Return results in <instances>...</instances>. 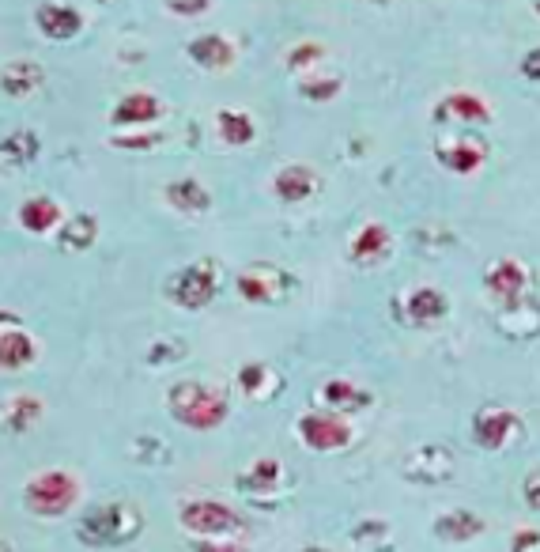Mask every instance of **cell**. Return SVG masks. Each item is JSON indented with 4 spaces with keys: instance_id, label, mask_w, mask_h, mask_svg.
<instances>
[{
    "instance_id": "6da1fadb",
    "label": "cell",
    "mask_w": 540,
    "mask_h": 552,
    "mask_svg": "<svg viewBox=\"0 0 540 552\" xmlns=\"http://www.w3.org/2000/svg\"><path fill=\"white\" fill-rule=\"evenodd\" d=\"M167 405L178 424L197 428V432L216 428V424H223V416H227V394L216 390V386H204V382H178L170 390Z\"/></svg>"
},
{
    "instance_id": "7a4b0ae2",
    "label": "cell",
    "mask_w": 540,
    "mask_h": 552,
    "mask_svg": "<svg viewBox=\"0 0 540 552\" xmlns=\"http://www.w3.org/2000/svg\"><path fill=\"white\" fill-rule=\"evenodd\" d=\"M216 288H220V276H216V265L212 261H197V265H186L170 276L167 295L186 307V311H201L216 299Z\"/></svg>"
},
{
    "instance_id": "3957f363",
    "label": "cell",
    "mask_w": 540,
    "mask_h": 552,
    "mask_svg": "<svg viewBox=\"0 0 540 552\" xmlns=\"http://www.w3.org/2000/svg\"><path fill=\"white\" fill-rule=\"evenodd\" d=\"M72 500H76V481L68 473H42L38 481L27 484V503L42 515H61Z\"/></svg>"
},
{
    "instance_id": "277c9868",
    "label": "cell",
    "mask_w": 540,
    "mask_h": 552,
    "mask_svg": "<svg viewBox=\"0 0 540 552\" xmlns=\"http://www.w3.org/2000/svg\"><path fill=\"white\" fill-rule=\"evenodd\" d=\"M299 435H303L306 447L314 450H337V447H348L352 439V428L333 413H306L299 420Z\"/></svg>"
},
{
    "instance_id": "5b68a950",
    "label": "cell",
    "mask_w": 540,
    "mask_h": 552,
    "mask_svg": "<svg viewBox=\"0 0 540 552\" xmlns=\"http://www.w3.org/2000/svg\"><path fill=\"white\" fill-rule=\"evenodd\" d=\"M525 284H529V276H525L522 261H514V258L495 261L488 273H484V288H488L495 299H503V303H518L525 292Z\"/></svg>"
},
{
    "instance_id": "8992f818",
    "label": "cell",
    "mask_w": 540,
    "mask_h": 552,
    "mask_svg": "<svg viewBox=\"0 0 540 552\" xmlns=\"http://www.w3.org/2000/svg\"><path fill=\"white\" fill-rule=\"evenodd\" d=\"M34 23H38V31L50 38V42H65V38H76L80 35V27H84V19L76 8H68V4H42L38 12H34Z\"/></svg>"
},
{
    "instance_id": "52a82bcc",
    "label": "cell",
    "mask_w": 540,
    "mask_h": 552,
    "mask_svg": "<svg viewBox=\"0 0 540 552\" xmlns=\"http://www.w3.org/2000/svg\"><path fill=\"white\" fill-rule=\"evenodd\" d=\"M514 428H518L514 413H507V409H484V413H476L473 435L484 450H503L510 443Z\"/></svg>"
},
{
    "instance_id": "ba28073f",
    "label": "cell",
    "mask_w": 540,
    "mask_h": 552,
    "mask_svg": "<svg viewBox=\"0 0 540 552\" xmlns=\"http://www.w3.org/2000/svg\"><path fill=\"white\" fill-rule=\"evenodd\" d=\"M46 84V69L38 65V61H8L4 69H0V87H4V95H12V99H27L31 91Z\"/></svg>"
},
{
    "instance_id": "9c48e42d",
    "label": "cell",
    "mask_w": 540,
    "mask_h": 552,
    "mask_svg": "<svg viewBox=\"0 0 540 552\" xmlns=\"http://www.w3.org/2000/svg\"><path fill=\"white\" fill-rule=\"evenodd\" d=\"M272 190H276V197L287 201V205H299V201H306L310 193L318 190V178H314V171L303 167V163H287V167L276 171Z\"/></svg>"
},
{
    "instance_id": "30bf717a",
    "label": "cell",
    "mask_w": 540,
    "mask_h": 552,
    "mask_svg": "<svg viewBox=\"0 0 540 552\" xmlns=\"http://www.w3.org/2000/svg\"><path fill=\"white\" fill-rule=\"evenodd\" d=\"M125 518H136L129 507H99L95 515L84 518V534L95 530V541H121V537L136 534V526H125Z\"/></svg>"
},
{
    "instance_id": "8fae6325",
    "label": "cell",
    "mask_w": 540,
    "mask_h": 552,
    "mask_svg": "<svg viewBox=\"0 0 540 552\" xmlns=\"http://www.w3.org/2000/svg\"><path fill=\"white\" fill-rule=\"evenodd\" d=\"M405 311L412 326H435L439 318L450 314V299L439 292V288H416V292L405 299Z\"/></svg>"
},
{
    "instance_id": "7c38bea8",
    "label": "cell",
    "mask_w": 540,
    "mask_h": 552,
    "mask_svg": "<svg viewBox=\"0 0 540 552\" xmlns=\"http://www.w3.org/2000/svg\"><path fill=\"white\" fill-rule=\"evenodd\" d=\"M182 522L189 530H204V534H223V530H235L238 518L223 507V503H189L182 511Z\"/></svg>"
},
{
    "instance_id": "4fadbf2b",
    "label": "cell",
    "mask_w": 540,
    "mask_h": 552,
    "mask_svg": "<svg viewBox=\"0 0 540 552\" xmlns=\"http://www.w3.org/2000/svg\"><path fill=\"white\" fill-rule=\"evenodd\" d=\"M38 360V345L34 337H27L23 329H0V367L4 371H23Z\"/></svg>"
},
{
    "instance_id": "5bb4252c",
    "label": "cell",
    "mask_w": 540,
    "mask_h": 552,
    "mask_svg": "<svg viewBox=\"0 0 540 552\" xmlns=\"http://www.w3.org/2000/svg\"><path fill=\"white\" fill-rule=\"evenodd\" d=\"M159 114H163V103H159L155 95H148V91H133V95H125V99L114 106L110 121H114V125H152Z\"/></svg>"
},
{
    "instance_id": "9a60e30c",
    "label": "cell",
    "mask_w": 540,
    "mask_h": 552,
    "mask_svg": "<svg viewBox=\"0 0 540 552\" xmlns=\"http://www.w3.org/2000/svg\"><path fill=\"white\" fill-rule=\"evenodd\" d=\"M167 205L178 208V212H193V216H201L212 208V193L204 190L197 178H178V182H170L167 186Z\"/></svg>"
},
{
    "instance_id": "2e32d148",
    "label": "cell",
    "mask_w": 540,
    "mask_h": 552,
    "mask_svg": "<svg viewBox=\"0 0 540 552\" xmlns=\"http://www.w3.org/2000/svg\"><path fill=\"white\" fill-rule=\"evenodd\" d=\"M189 57L201 65V69H227L235 61V46L223 35H201L189 42Z\"/></svg>"
},
{
    "instance_id": "e0dca14e",
    "label": "cell",
    "mask_w": 540,
    "mask_h": 552,
    "mask_svg": "<svg viewBox=\"0 0 540 552\" xmlns=\"http://www.w3.org/2000/svg\"><path fill=\"white\" fill-rule=\"evenodd\" d=\"M491 110L484 99H476V95H465V91H457L450 99H442L435 106V121H488Z\"/></svg>"
},
{
    "instance_id": "ac0fdd59",
    "label": "cell",
    "mask_w": 540,
    "mask_h": 552,
    "mask_svg": "<svg viewBox=\"0 0 540 552\" xmlns=\"http://www.w3.org/2000/svg\"><path fill=\"white\" fill-rule=\"evenodd\" d=\"M439 163L454 174H473L476 167L484 163V144H480V140H457V144H446V148H439Z\"/></svg>"
},
{
    "instance_id": "d6986e66",
    "label": "cell",
    "mask_w": 540,
    "mask_h": 552,
    "mask_svg": "<svg viewBox=\"0 0 540 552\" xmlns=\"http://www.w3.org/2000/svg\"><path fill=\"white\" fill-rule=\"evenodd\" d=\"M57 224H61V208L53 205L50 197H31V201L19 205V227L23 231L42 235V231H53Z\"/></svg>"
},
{
    "instance_id": "ffe728a7",
    "label": "cell",
    "mask_w": 540,
    "mask_h": 552,
    "mask_svg": "<svg viewBox=\"0 0 540 552\" xmlns=\"http://www.w3.org/2000/svg\"><path fill=\"white\" fill-rule=\"evenodd\" d=\"M216 125H220V140L231 144V148H246L257 137V125L246 110H220L216 114Z\"/></svg>"
},
{
    "instance_id": "44dd1931",
    "label": "cell",
    "mask_w": 540,
    "mask_h": 552,
    "mask_svg": "<svg viewBox=\"0 0 540 552\" xmlns=\"http://www.w3.org/2000/svg\"><path fill=\"white\" fill-rule=\"evenodd\" d=\"M57 239H61V246H68V250H87L91 242L99 239V220L87 216V212H76V216H68L65 224H61Z\"/></svg>"
},
{
    "instance_id": "7402d4cb",
    "label": "cell",
    "mask_w": 540,
    "mask_h": 552,
    "mask_svg": "<svg viewBox=\"0 0 540 552\" xmlns=\"http://www.w3.org/2000/svg\"><path fill=\"white\" fill-rule=\"evenodd\" d=\"M386 250H389V231L382 224H367L352 242V258L359 261V265H371V261H378Z\"/></svg>"
},
{
    "instance_id": "603a6c76",
    "label": "cell",
    "mask_w": 540,
    "mask_h": 552,
    "mask_svg": "<svg viewBox=\"0 0 540 552\" xmlns=\"http://www.w3.org/2000/svg\"><path fill=\"white\" fill-rule=\"evenodd\" d=\"M321 397L333 405V409H363V405H371V394H363L359 386H352V382H344V379H333V382H325L321 386Z\"/></svg>"
},
{
    "instance_id": "cb8c5ba5",
    "label": "cell",
    "mask_w": 540,
    "mask_h": 552,
    "mask_svg": "<svg viewBox=\"0 0 540 552\" xmlns=\"http://www.w3.org/2000/svg\"><path fill=\"white\" fill-rule=\"evenodd\" d=\"M0 156L8 159V163H31L38 156V137L27 133V129H19V133L0 140Z\"/></svg>"
},
{
    "instance_id": "d4e9b609",
    "label": "cell",
    "mask_w": 540,
    "mask_h": 552,
    "mask_svg": "<svg viewBox=\"0 0 540 552\" xmlns=\"http://www.w3.org/2000/svg\"><path fill=\"white\" fill-rule=\"evenodd\" d=\"M439 537H454V541H465V537H476L480 530H484V522L476 515H469V511H454V515L439 518Z\"/></svg>"
},
{
    "instance_id": "484cf974",
    "label": "cell",
    "mask_w": 540,
    "mask_h": 552,
    "mask_svg": "<svg viewBox=\"0 0 540 552\" xmlns=\"http://www.w3.org/2000/svg\"><path fill=\"white\" fill-rule=\"evenodd\" d=\"M238 292L246 295L250 303H272V299H276V292H272L269 284L261 280V269H254V273H242V276H238Z\"/></svg>"
},
{
    "instance_id": "4316f807",
    "label": "cell",
    "mask_w": 540,
    "mask_h": 552,
    "mask_svg": "<svg viewBox=\"0 0 540 552\" xmlns=\"http://www.w3.org/2000/svg\"><path fill=\"white\" fill-rule=\"evenodd\" d=\"M299 95L310 99V103H329V99H337L340 95V80L337 76H325V80H303Z\"/></svg>"
},
{
    "instance_id": "83f0119b",
    "label": "cell",
    "mask_w": 540,
    "mask_h": 552,
    "mask_svg": "<svg viewBox=\"0 0 540 552\" xmlns=\"http://www.w3.org/2000/svg\"><path fill=\"white\" fill-rule=\"evenodd\" d=\"M38 416H42V405H38L34 397H16V405H12V416H8V420H12L16 432H23V428H31Z\"/></svg>"
},
{
    "instance_id": "f1b7e54d",
    "label": "cell",
    "mask_w": 540,
    "mask_h": 552,
    "mask_svg": "<svg viewBox=\"0 0 540 552\" xmlns=\"http://www.w3.org/2000/svg\"><path fill=\"white\" fill-rule=\"evenodd\" d=\"M321 57H325V50H321L318 42H303V46H295V50L287 53V69H306V65H314Z\"/></svg>"
},
{
    "instance_id": "f546056e",
    "label": "cell",
    "mask_w": 540,
    "mask_h": 552,
    "mask_svg": "<svg viewBox=\"0 0 540 552\" xmlns=\"http://www.w3.org/2000/svg\"><path fill=\"white\" fill-rule=\"evenodd\" d=\"M208 4L212 0H167V8L174 16H201V12H208Z\"/></svg>"
},
{
    "instance_id": "4dcf8cb0",
    "label": "cell",
    "mask_w": 540,
    "mask_h": 552,
    "mask_svg": "<svg viewBox=\"0 0 540 552\" xmlns=\"http://www.w3.org/2000/svg\"><path fill=\"white\" fill-rule=\"evenodd\" d=\"M238 382H242V390H250V394H257V386L265 382V367H261V363H250V367H242V375H238Z\"/></svg>"
},
{
    "instance_id": "1f68e13d",
    "label": "cell",
    "mask_w": 540,
    "mask_h": 552,
    "mask_svg": "<svg viewBox=\"0 0 540 552\" xmlns=\"http://www.w3.org/2000/svg\"><path fill=\"white\" fill-rule=\"evenodd\" d=\"M155 133H144V137H118L114 140V144H118V148H129V152H144V148H155Z\"/></svg>"
},
{
    "instance_id": "d6a6232c",
    "label": "cell",
    "mask_w": 540,
    "mask_h": 552,
    "mask_svg": "<svg viewBox=\"0 0 540 552\" xmlns=\"http://www.w3.org/2000/svg\"><path fill=\"white\" fill-rule=\"evenodd\" d=\"M522 72L533 80V84H540V46L537 50H529L525 53V61H522Z\"/></svg>"
},
{
    "instance_id": "836d02e7",
    "label": "cell",
    "mask_w": 540,
    "mask_h": 552,
    "mask_svg": "<svg viewBox=\"0 0 540 552\" xmlns=\"http://www.w3.org/2000/svg\"><path fill=\"white\" fill-rule=\"evenodd\" d=\"M525 500L533 503V507H540V473H533V477L525 481Z\"/></svg>"
},
{
    "instance_id": "e575fe53",
    "label": "cell",
    "mask_w": 540,
    "mask_h": 552,
    "mask_svg": "<svg viewBox=\"0 0 540 552\" xmlns=\"http://www.w3.org/2000/svg\"><path fill=\"white\" fill-rule=\"evenodd\" d=\"M374 4H386V0H374Z\"/></svg>"
},
{
    "instance_id": "d590c367",
    "label": "cell",
    "mask_w": 540,
    "mask_h": 552,
    "mask_svg": "<svg viewBox=\"0 0 540 552\" xmlns=\"http://www.w3.org/2000/svg\"><path fill=\"white\" fill-rule=\"evenodd\" d=\"M306 552H321V549H306Z\"/></svg>"
},
{
    "instance_id": "8d00e7d4",
    "label": "cell",
    "mask_w": 540,
    "mask_h": 552,
    "mask_svg": "<svg viewBox=\"0 0 540 552\" xmlns=\"http://www.w3.org/2000/svg\"><path fill=\"white\" fill-rule=\"evenodd\" d=\"M537 12H540V0H537Z\"/></svg>"
}]
</instances>
